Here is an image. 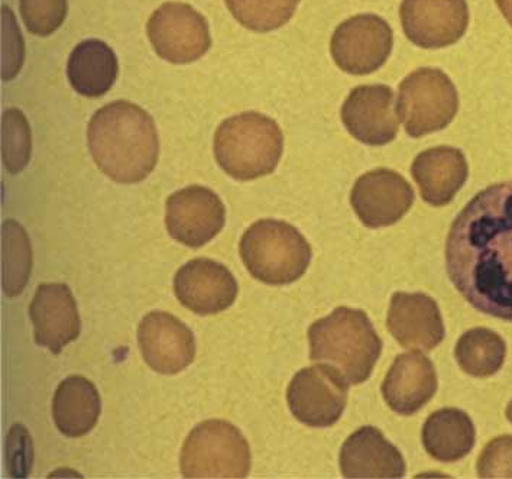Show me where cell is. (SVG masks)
Instances as JSON below:
<instances>
[{"label":"cell","instance_id":"6da1fadb","mask_svg":"<svg viewBox=\"0 0 512 479\" xmlns=\"http://www.w3.org/2000/svg\"><path fill=\"white\" fill-rule=\"evenodd\" d=\"M446 270L473 309L512 323V181L486 187L453 220Z\"/></svg>","mask_w":512,"mask_h":479},{"label":"cell","instance_id":"7a4b0ae2","mask_svg":"<svg viewBox=\"0 0 512 479\" xmlns=\"http://www.w3.org/2000/svg\"><path fill=\"white\" fill-rule=\"evenodd\" d=\"M87 142L97 167L121 184L145 180L160 154L154 119L128 100H116L97 110L89 122Z\"/></svg>","mask_w":512,"mask_h":479},{"label":"cell","instance_id":"3957f363","mask_svg":"<svg viewBox=\"0 0 512 479\" xmlns=\"http://www.w3.org/2000/svg\"><path fill=\"white\" fill-rule=\"evenodd\" d=\"M310 359L335 368L349 385L371 377L382 341L364 310L337 307L309 329Z\"/></svg>","mask_w":512,"mask_h":479},{"label":"cell","instance_id":"277c9868","mask_svg":"<svg viewBox=\"0 0 512 479\" xmlns=\"http://www.w3.org/2000/svg\"><path fill=\"white\" fill-rule=\"evenodd\" d=\"M284 137L277 122L258 112L226 119L217 128L215 157L228 176L249 181L268 176L283 157Z\"/></svg>","mask_w":512,"mask_h":479},{"label":"cell","instance_id":"5b68a950","mask_svg":"<svg viewBox=\"0 0 512 479\" xmlns=\"http://www.w3.org/2000/svg\"><path fill=\"white\" fill-rule=\"evenodd\" d=\"M241 257L256 280L287 286L306 274L313 252L307 239L290 223L262 219L243 233Z\"/></svg>","mask_w":512,"mask_h":479},{"label":"cell","instance_id":"8992f818","mask_svg":"<svg viewBox=\"0 0 512 479\" xmlns=\"http://www.w3.org/2000/svg\"><path fill=\"white\" fill-rule=\"evenodd\" d=\"M180 466L186 478L248 477V440L225 420H206L194 427L184 442Z\"/></svg>","mask_w":512,"mask_h":479},{"label":"cell","instance_id":"52a82bcc","mask_svg":"<svg viewBox=\"0 0 512 479\" xmlns=\"http://www.w3.org/2000/svg\"><path fill=\"white\" fill-rule=\"evenodd\" d=\"M458 109L455 84L443 71L420 69L401 83L397 113L410 137L442 131L455 119Z\"/></svg>","mask_w":512,"mask_h":479},{"label":"cell","instance_id":"ba28073f","mask_svg":"<svg viewBox=\"0 0 512 479\" xmlns=\"http://www.w3.org/2000/svg\"><path fill=\"white\" fill-rule=\"evenodd\" d=\"M147 31L155 53L173 64L194 63L212 47L206 18L187 3L161 5L149 18Z\"/></svg>","mask_w":512,"mask_h":479},{"label":"cell","instance_id":"9c48e42d","mask_svg":"<svg viewBox=\"0 0 512 479\" xmlns=\"http://www.w3.org/2000/svg\"><path fill=\"white\" fill-rule=\"evenodd\" d=\"M345 378L327 364L298 371L288 385L287 401L298 422L316 429L336 425L348 404Z\"/></svg>","mask_w":512,"mask_h":479},{"label":"cell","instance_id":"30bf717a","mask_svg":"<svg viewBox=\"0 0 512 479\" xmlns=\"http://www.w3.org/2000/svg\"><path fill=\"white\" fill-rule=\"evenodd\" d=\"M394 45L390 25L381 16L366 14L346 19L330 42L333 60L340 70L366 76L387 63Z\"/></svg>","mask_w":512,"mask_h":479},{"label":"cell","instance_id":"8fae6325","mask_svg":"<svg viewBox=\"0 0 512 479\" xmlns=\"http://www.w3.org/2000/svg\"><path fill=\"white\" fill-rule=\"evenodd\" d=\"M225 222V205L207 187H186L168 197L167 231L186 247L200 248L209 244L222 231Z\"/></svg>","mask_w":512,"mask_h":479},{"label":"cell","instance_id":"7c38bea8","mask_svg":"<svg viewBox=\"0 0 512 479\" xmlns=\"http://www.w3.org/2000/svg\"><path fill=\"white\" fill-rule=\"evenodd\" d=\"M400 15L408 40L427 50L456 44L469 25L466 0H403Z\"/></svg>","mask_w":512,"mask_h":479},{"label":"cell","instance_id":"4fadbf2b","mask_svg":"<svg viewBox=\"0 0 512 479\" xmlns=\"http://www.w3.org/2000/svg\"><path fill=\"white\" fill-rule=\"evenodd\" d=\"M414 190L403 176L378 168L359 177L351 203L358 218L372 229L387 228L407 215L414 203Z\"/></svg>","mask_w":512,"mask_h":479},{"label":"cell","instance_id":"5bb4252c","mask_svg":"<svg viewBox=\"0 0 512 479\" xmlns=\"http://www.w3.org/2000/svg\"><path fill=\"white\" fill-rule=\"evenodd\" d=\"M178 302L200 316L225 312L238 297V283L225 265L209 258L184 264L174 278Z\"/></svg>","mask_w":512,"mask_h":479},{"label":"cell","instance_id":"9a60e30c","mask_svg":"<svg viewBox=\"0 0 512 479\" xmlns=\"http://www.w3.org/2000/svg\"><path fill=\"white\" fill-rule=\"evenodd\" d=\"M138 342L152 370L176 375L196 358V339L189 326L167 312H151L139 323Z\"/></svg>","mask_w":512,"mask_h":479},{"label":"cell","instance_id":"2e32d148","mask_svg":"<svg viewBox=\"0 0 512 479\" xmlns=\"http://www.w3.org/2000/svg\"><path fill=\"white\" fill-rule=\"evenodd\" d=\"M342 121L359 142L371 147L390 144L398 134L391 87L384 84L355 87L343 103Z\"/></svg>","mask_w":512,"mask_h":479},{"label":"cell","instance_id":"e0dca14e","mask_svg":"<svg viewBox=\"0 0 512 479\" xmlns=\"http://www.w3.org/2000/svg\"><path fill=\"white\" fill-rule=\"evenodd\" d=\"M29 316L34 323L35 342L55 355L80 336L79 310L66 284H41L29 306Z\"/></svg>","mask_w":512,"mask_h":479},{"label":"cell","instance_id":"ac0fdd59","mask_svg":"<svg viewBox=\"0 0 512 479\" xmlns=\"http://www.w3.org/2000/svg\"><path fill=\"white\" fill-rule=\"evenodd\" d=\"M387 325L395 341L407 349L430 352L446 336L439 306L423 293H395L388 310Z\"/></svg>","mask_w":512,"mask_h":479},{"label":"cell","instance_id":"d6986e66","mask_svg":"<svg viewBox=\"0 0 512 479\" xmlns=\"http://www.w3.org/2000/svg\"><path fill=\"white\" fill-rule=\"evenodd\" d=\"M437 385L433 362L421 352H407L397 356L381 391L392 411L411 416L432 400Z\"/></svg>","mask_w":512,"mask_h":479},{"label":"cell","instance_id":"ffe728a7","mask_svg":"<svg viewBox=\"0 0 512 479\" xmlns=\"http://www.w3.org/2000/svg\"><path fill=\"white\" fill-rule=\"evenodd\" d=\"M339 461L345 478H403L407 471L401 452L372 426L361 427L346 439Z\"/></svg>","mask_w":512,"mask_h":479},{"label":"cell","instance_id":"44dd1931","mask_svg":"<svg viewBox=\"0 0 512 479\" xmlns=\"http://www.w3.org/2000/svg\"><path fill=\"white\" fill-rule=\"evenodd\" d=\"M421 197L430 206L442 207L452 202L468 180L465 155L452 147H436L421 152L411 167Z\"/></svg>","mask_w":512,"mask_h":479},{"label":"cell","instance_id":"7402d4cb","mask_svg":"<svg viewBox=\"0 0 512 479\" xmlns=\"http://www.w3.org/2000/svg\"><path fill=\"white\" fill-rule=\"evenodd\" d=\"M102 411L99 391L92 381L71 375L58 385L53 400L55 426L67 438L92 432Z\"/></svg>","mask_w":512,"mask_h":479},{"label":"cell","instance_id":"603a6c76","mask_svg":"<svg viewBox=\"0 0 512 479\" xmlns=\"http://www.w3.org/2000/svg\"><path fill=\"white\" fill-rule=\"evenodd\" d=\"M118 73V57L100 40L80 42L68 58V80L81 96L106 95L118 79Z\"/></svg>","mask_w":512,"mask_h":479},{"label":"cell","instance_id":"cb8c5ba5","mask_svg":"<svg viewBox=\"0 0 512 479\" xmlns=\"http://www.w3.org/2000/svg\"><path fill=\"white\" fill-rule=\"evenodd\" d=\"M424 449L436 461L452 464L468 456L475 446L471 417L459 409H440L430 414L421 433Z\"/></svg>","mask_w":512,"mask_h":479},{"label":"cell","instance_id":"d4e9b609","mask_svg":"<svg viewBox=\"0 0 512 479\" xmlns=\"http://www.w3.org/2000/svg\"><path fill=\"white\" fill-rule=\"evenodd\" d=\"M507 345L494 330L475 328L460 336L455 356L459 367L476 378L497 374L504 365Z\"/></svg>","mask_w":512,"mask_h":479},{"label":"cell","instance_id":"484cf974","mask_svg":"<svg viewBox=\"0 0 512 479\" xmlns=\"http://www.w3.org/2000/svg\"><path fill=\"white\" fill-rule=\"evenodd\" d=\"M3 290L9 297L24 291L31 274L32 249L25 229L8 219L3 223Z\"/></svg>","mask_w":512,"mask_h":479},{"label":"cell","instance_id":"4316f807","mask_svg":"<svg viewBox=\"0 0 512 479\" xmlns=\"http://www.w3.org/2000/svg\"><path fill=\"white\" fill-rule=\"evenodd\" d=\"M230 14L242 25L255 32H271L284 27L300 0H225Z\"/></svg>","mask_w":512,"mask_h":479},{"label":"cell","instance_id":"83f0119b","mask_svg":"<svg viewBox=\"0 0 512 479\" xmlns=\"http://www.w3.org/2000/svg\"><path fill=\"white\" fill-rule=\"evenodd\" d=\"M3 161L6 170L18 174L27 167L31 157V129L24 113L8 109L3 113Z\"/></svg>","mask_w":512,"mask_h":479},{"label":"cell","instance_id":"f1b7e54d","mask_svg":"<svg viewBox=\"0 0 512 479\" xmlns=\"http://www.w3.org/2000/svg\"><path fill=\"white\" fill-rule=\"evenodd\" d=\"M67 0H21V15L31 34L48 37L63 25Z\"/></svg>","mask_w":512,"mask_h":479},{"label":"cell","instance_id":"f546056e","mask_svg":"<svg viewBox=\"0 0 512 479\" xmlns=\"http://www.w3.org/2000/svg\"><path fill=\"white\" fill-rule=\"evenodd\" d=\"M476 471L479 478H512V436L491 440L479 456Z\"/></svg>","mask_w":512,"mask_h":479},{"label":"cell","instance_id":"4dcf8cb0","mask_svg":"<svg viewBox=\"0 0 512 479\" xmlns=\"http://www.w3.org/2000/svg\"><path fill=\"white\" fill-rule=\"evenodd\" d=\"M3 80L14 79L24 64V41L16 25L14 14L8 6H3Z\"/></svg>","mask_w":512,"mask_h":479},{"label":"cell","instance_id":"1f68e13d","mask_svg":"<svg viewBox=\"0 0 512 479\" xmlns=\"http://www.w3.org/2000/svg\"><path fill=\"white\" fill-rule=\"evenodd\" d=\"M8 445L14 446L15 451H18L14 461L9 462V469L12 468V465H15L14 477H27L29 468H31L32 449L31 439H29L25 427L19 425L12 427L8 436Z\"/></svg>","mask_w":512,"mask_h":479},{"label":"cell","instance_id":"d6a6232c","mask_svg":"<svg viewBox=\"0 0 512 479\" xmlns=\"http://www.w3.org/2000/svg\"><path fill=\"white\" fill-rule=\"evenodd\" d=\"M499 11L505 16L512 27V0H497Z\"/></svg>","mask_w":512,"mask_h":479},{"label":"cell","instance_id":"836d02e7","mask_svg":"<svg viewBox=\"0 0 512 479\" xmlns=\"http://www.w3.org/2000/svg\"><path fill=\"white\" fill-rule=\"evenodd\" d=\"M507 419L510 420L512 423V400L510 401V404H508L507 407Z\"/></svg>","mask_w":512,"mask_h":479}]
</instances>
